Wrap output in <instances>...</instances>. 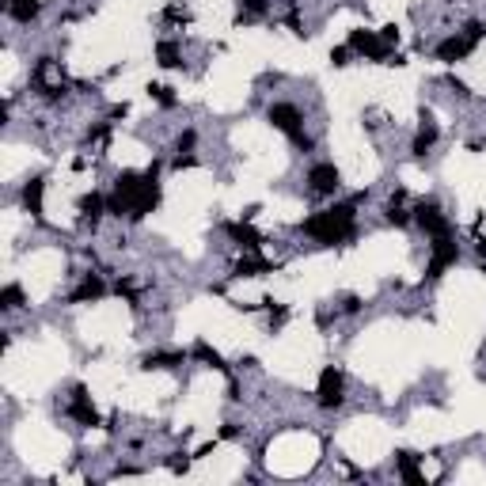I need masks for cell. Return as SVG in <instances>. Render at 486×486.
Returning a JSON list of instances; mask_svg holds the SVG:
<instances>
[{
    "instance_id": "cell-11",
    "label": "cell",
    "mask_w": 486,
    "mask_h": 486,
    "mask_svg": "<svg viewBox=\"0 0 486 486\" xmlns=\"http://www.w3.org/2000/svg\"><path fill=\"white\" fill-rule=\"evenodd\" d=\"M418 224L429 232L433 240H441V236H448V232H452V228H448V221L441 216L437 205H418Z\"/></svg>"
},
{
    "instance_id": "cell-28",
    "label": "cell",
    "mask_w": 486,
    "mask_h": 486,
    "mask_svg": "<svg viewBox=\"0 0 486 486\" xmlns=\"http://www.w3.org/2000/svg\"><path fill=\"white\" fill-rule=\"evenodd\" d=\"M194 141H198V133H194V129H186V133L179 137V152H190V149H194Z\"/></svg>"
},
{
    "instance_id": "cell-19",
    "label": "cell",
    "mask_w": 486,
    "mask_h": 486,
    "mask_svg": "<svg viewBox=\"0 0 486 486\" xmlns=\"http://www.w3.org/2000/svg\"><path fill=\"white\" fill-rule=\"evenodd\" d=\"M179 46L175 42H160V46H156V65L160 68H179Z\"/></svg>"
},
{
    "instance_id": "cell-6",
    "label": "cell",
    "mask_w": 486,
    "mask_h": 486,
    "mask_svg": "<svg viewBox=\"0 0 486 486\" xmlns=\"http://www.w3.org/2000/svg\"><path fill=\"white\" fill-rule=\"evenodd\" d=\"M34 84H38V88L50 95V99H57L61 88H65V76H61V68H57L50 57H42L38 68H34Z\"/></svg>"
},
{
    "instance_id": "cell-9",
    "label": "cell",
    "mask_w": 486,
    "mask_h": 486,
    "mask_svg": "<svg viewBox=\"0 0 486 486\" xmlns=\"http://www.w3.org/2000/svg\"><path fill=\"white\" fill-rule=\"evenodd\" d=\"M471 50H475V42L467 38V34H452V38H445L437 46V57L445 61V65H456V61H464Z\"/></svg>"
},
{
    "instance_id": "cell-18",
    "label": "cell",
    "mask_w": 486,
    "mask_h": 486,
    "mask_svg": "<svg viewBox=\"0 0 486 486\" xmlns=\"http://www.w3.org/2000/svg\"><path fill=\"white\" fill-rule=\"evenodd\" d=\"M103 205H107V202H103V198L91 190V194H84V198H80V216H84V221H91V224H95V221L103 216Z\"/></svg>"
},
{
    "instance_id": "cell-21",
    "label": "cell",
    "mask_w": 486,
    "mask_h": 486,
    "mask_svg": "<svg viewBox=\"0 0 486 486\" xmlns=\"http://www.w3.org/2000/svg\"><path fill=\"white\" fill-rule=\"evenodd\" d=\"M263 270H270L263 258H240V263H236V277H258Z\"/></svg>"
},
{
    "instance_id": "cell-8",
    "label": "cell",
    "mask_w": 486,
    "mask_h": 486,
    "mask_svg": "<svg viewBox=\"0 0 486 486\" xmlns=\"http://www.w3.org/2000/svg\"><path fill=\"white\" fill-rule=\"evenodd\" d=\"M308 182L316 194H334L338 186H342V175H338L334 163H316V168L308 171Z\"/></svg>"
},
{
    "instance_id": "cell-24",
    "label": "cell",
    "mask_w": 486,
    "mask_h": 486,
    "mask_svg": "<svg viewBox=\"0 0 486 486\" xmlns=\"http://www.w3.org/2000/svg\"><path fill=\"white\" fill-rule=\"evenodd\" d=\"M266 12V0H240V20H258Z\"/></svg>"
},
{
    "instance_id": "cell-30",
    "label": "cell",
    "mask_w": 486,
    "mask_h": 486,
    "mask_svg": "<svg viewBox=\"0 0 486 486\" xmlns=\"http://www.w3.org/2000/svg\"><path fill=\"white\" fill-rule=\"evenodd\" d=\"M464 34H467V38H471V42H479L486 31H483V23H467V27H464Z\"/></svg>"
},
{
    "instance_id": "cell-22",
    "label": "cell",
    "mask_w": 486,
    "mask_h": 486,
    "mask_svg": "<svg viewBox=\"0 0 486 486\" xmlns=\"http://www.w3.org/2000/svg\"><path fill=\"white\" fill-rule=\"evenodd\" d=\"M20 304H23V289L20 285H4V293H0V308L12 311V308H20Z\"/></svg>"
},
{
    "instance_id": "cell-16",
    "label": "cell",
    "mask_w": 486,
    "mask_h": 486,
    "mask_svg": "<svg viewBox=\"0 0 486 486\" xmlns=\"http://www.w3.org/2000/svg\"><path fill=\"white\" fill-rule=\"evenodd\" d=\"M433 141H437V126H433V118L425 115L422 118V129H418V141H414V156H425L433 149Z\"/></svg>"
},
{
    "instance_id": "cell-27",
    "label": "cell",
    "mask_w": 486,
    "mask_h": 486,
    "mask_svg": "<svg viewBox=\"0 0 486 486\" xmlns=\"http://www.w3.org/2000/svg\"><path fill=\"white\" fill-rule=\"evenodd\" d=\"M331 65H334V68L350 65V46H338V50H331Z\"/></svg>"
},
{
    "instance_id": "cell-25",
    "label": "cell",
    "mask_w": 486,
    "mask_h": 486,
    "mask_svg": "<svg viewBox=\"0 0 486 486\" xmlns=\"http://www.w3.org/2000/svg\"><path fill=\"white\" fill-rule=\"evenodd\" d=\"M149 95L156 103H163V107H175V95H171V88H163V84H149Z\"/></svg>"
},
{
    "instance_id": "cell-2",
    "label": "cell",
    "mask_w": 486,
    "mask_h": 486,
    "mask_svg": "<svg viewBox=\"0 0 486 486\" xmlns=\"http://www.w3.org/2000/svg\"><path fill=\"white\" fill-rule=\"evenodd\" d=\"M266 118H270V126H274V129H281V133H289L297 145H304V149L311 145L308 137L300 133V122H304V118H300V110L293 107V103H274V107L266 110Z\"/></svg>"
},
{
    "instance_id": "cell-13",
    "label": "cell",
    "mask_w": 486,
    "mask_h": 486,
    "mask_svg": "<svg viewBox=\"0 0 486 486\" xmlns=\"http://www.w3.org/2000/svg\"><path fill=\"white\" fill-rule=\"evenodd\" d=\"M395 467H399V475H403L406 483H414V486H422V483H425V479H422V471H418V456L406 452V448H403V452H395Z\"/></svg>"
},
{
    "instance_id": "cell-23",
    "label": "cell",
    "mask_w": 486,
    "mask_h": 486,
    "mask_svg": "<svg viewBox=\"0 0 486 486\" xmlns=\"http://www.w3.org/2000/svg\"><path fill=\"white\" fill-rule=\"evenodd\" d=\"M194 358H202L205 364H213V369H224V361H221V353H216V350H213V346H209V342H198V346H194Z\"/></svg>"
},
{
    "instance_id": "cell-1",
    "label": "cell",
    "mask_w": 486,
    "mask_h": 486,
    "mask_svg": "<svg viewBox=\"0 0 486 486\" xmlns=\"http://www.w3.org/2000/svg\"><path fill=\"white\" fill-rule=\"evenodd\" d=\"M304 232L319 243H342L353 232V205H334V209L316 213L311 221H304Z\"/></svg>"
},
{
    "instance_id": "cell-7",
    "label": "cell",
    "mask_w": 486,
    "mask_h": 486,
    "mask_svg": "<svg viewBox=\"0 0 486 486\" xmlns=\"http://www.w3.org/2000/svg\"><path fill=\"white\" fill-rule=\"evenodd\" d=\"M459 258V247L448 236H441V240H433V258H429V277H441Z\"/></svg>"
},
{
    "instance_id": "cell-10",
    "label": "cell",
    "mask_w": 486,
    "mask_h": 486,
    "mask_svg": "<svg viewBox=\"0 0 486 486\" xmlns=\"http://www.w3.org/2000/svg\"><path fill=\"white\" fill-rule=\"evenodd\" d=\"M68 414H73L80 425H99V411H95L91 395L84 392V388H76L73 392V403H68Z\"/></svg>"
},
{
    "instance_id": "cell-17",
    "label": "cell",
    "mask_w": 486,
    "mask_h": 486,
    "mask_svg": "<svg viewBox=\"0 0 486 486\" xmlns=\"http://www.w3.org/2000/svg\"><path fill=\"white\" fill-rule=\"evenodd\" d=\"M224 232H228V236L236 240V243H243V247H258V243H263V236H258L251 224H228Z\"/></svg>"
},
{
    "instance_id": "cell-26",
    "label": "cell",
    "mask_w": 486,
    "mask_h": 486,
    "mask_svg": "<svg viewBox=\"0 0 486 486\" xmlns=\"http://www.w3.org/2000/svg\"><path fill=\"white\" fill-rule=\"evenodd\" d=\"M388 221H392V224H399V228H403V224L411 221V216H406V209H403V205H395V202H392V205H388Z\"/></svg>"
},
{
    "instance_id": "cell-4",
    "label": "cell",
    "mask_w": 486,
    "mask_h": 486,
    "mask_svg": "<svg viewBox=\"0 0 486 486\" xmlns=\"http://www.w3.org/2000/svg\"><path fill=\"white\" fill-rule=\"evenodd\" d=\"M156 175H160V163H152L149 171H145V186H141V194H137V202H133V221H141V216H149L156 205H160V182H156Z\"/></svg>"
},
{
    "instance_id": "cell-12",
    "label": "cell",
    "mask_w": 486,
    "mask_h": 486,
    "mask_svg": "<svg viewBox=\"0 0 486 486\" xmlns=\"http://www.w3.org/2000/svg\"><path fill=\"white\" fill-rule=\"evenodd\" d=\"M42 198H46V179L34 175L27 186H23V205H27L34 216H42Z\"/></svg>"
},
{
    "instance_id": "cell-29",
    "label": "cell",
    "mask_w": 486,
    "mask_h": 486,
    "mask_svg": "<svg viewBox=\"0 0 486 486\" xmlns=\"http://www.w3.org/2000/svg\"><path fill=\"white\" fill-rule=\"evenodd\" d=\"M380 38H384L388 46H395V42H399V27H395V23H388V27L380 31Z\"/></svg>"
},
{
    "instance_id": "cell-15",
    "label": "cell",
    "mask_w": 486,
    "mask_h": 486,
    "mask_svg": "<svg viewBox=\"0 0 486 486\" xmlns=\"http://www.w3.org/2000/svg\"><path fill=\"white\" fill-rule=\"evenodd\" d=\"M4 8H8V15L12 20H20V23H31L34 15H38V0H4Z\"/></svg>"
},
{
    "instance_id": "cell-20",
    "label": "cell",
    "mask_w": 486,
    "mask_h": 486,
    "mask_svg": "<svg viewBox=\"0 0 486 486\" xmlns=\"http://www.w3.org/2000/svg\"><path fill=\"white\" fill-rule=\"evenodd\" d=\"M175 364H182V353H149L141 369H175Z\"/></svg>"
},
{
    "instance_id": "cell-3",
    "label": "cell",
    "mask_w": 486,
    "mask_h": 486,
    "mask_svg": "<svg viewBox=\"0 0 486 486\" xmlns=\"http://www.w3.org/2000/svg\"><path fill=\"white\" fill-rule=\"evenodd\" d=\"M350 50H353V54H361V57H369V61H384L388 54H392V46H388L376 31H364V27L350 31Z\"/></svg>"
},
{
    "instance_id": "cell-5",
    "label": "cell",
    "mask_w": 486,
    "mask_h": 486,
    "mask_svg": "<svg viewBox=\"0 0 486 486\" xmlns=\"http://www.w3.org/2000/svg\"><path fill=\"white\" fill-rule=\"evenodd\" d=\"M316 395H319V406H327V411L342 406V399H346L342 372H338V369H323V372H319V388H316Z\"/></svg>"
},
{
    "instance_id": "cell-31",
    "label": "cell",
    "mask_w": 486,
    "mask_h": 486,
    "mask_svg": "<svg viewBox=\"0 0 486 486\" xmlns=\"http://www.w3.org/2000/svg\"><path fill=\"white\" fill-rule=\"evenodd\" d=\"M358 308H361L358 297H346V300H342V311H358Z\"/></svg>"
},
{
    "instance_id": "cell-14",
    "label": "cell",
    "mask_w": 486,
    "mask_h": 486,
    "mask_svg": "<svg viewBox=\"0 0 486 486\" xmlns=\"http://www.w3.org/2000/svg\"><path fill=\"white\" fill-rule=\"evenodd\" d=\"M103 293H107V289H103L99 274H88V277H84V281H80V285H76V289H73V304H84V300H99Z\"/></svg>"
}]
</instances>
